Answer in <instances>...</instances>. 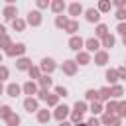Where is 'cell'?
<instances>
[{"label": "cell", "instance_id": "9c48e42d", "mask_svg": "<svg viewBox=\"0 0 126 126\" xmlns=\"http://www.w3.org/2000/svg\"><path fill=\"white\" fill-rule=\"evenodd\" d=\"M16 67H18V71H30L32 61H30V59H26V57H22V59H18V61H16Z\"/></svg>", "mask_w": 126, "mask_h": 126}, {"label": "cell", "instance_id": "f907efd6", "mask_svg": "<svg viewBox=\"0 0 126 126\" xmlns=\"http://www.w3.org/2000/svg\"><path fill=\"white\" fill-rule=\"evenodd\" d=\"M59 126H71V122H65L63 120V122H59Z\"/></svg>", "mask_w": 126, "mask_h": 126}, {"label": "cell", "instance_id": "1f68e13d", "mask_svg": "<svg viewBox=\"0 0 126 126\" xmlns=\"http://www.w3.org/2000/svg\"><path fill=\"white\" fill-rule=\"evenodd\" d=\"M57 100H59L57 94H47V98H45V102H47L49 106H57Z\"/></svg>", "mask_w": 126, "mask_h": 126}, {"label": "cell", "instance_id": "cb8c5ba5", "mask_svg": "<svg viewBox=\"0 0 126 126\" xmlns=\"http://www.w3.org/2000/svg\"><path fill=\"white\" fill-rule=\"evenodd\" d=\"M10 114H12V108H10L8 104H4V106H0V118H4V120H6V118H8Z\"/></svg>", "mask_w": 126, "mask_h": 126}, {"label": "cell", "instance_id": "4fadbf2b", "mask_svg": "<svg viewBox=\"0 0 126 126\" xmlns=\"http://www.w3.org/2000/svg\"><path fill=\"white\" fill-rule=\"evenodd\" d=\"M85 45H87V49L93 53V51H98V47H100V43H98V39H94V37H89L87 41H85Z\"/></svg>", "mask_w": 126, "mask_h": 126}, {"label": "cell", "instance_id": "603a6c76", "mask_svg": "<svg viewBox=\"0 0 126 126\" xmlns=\"http://www.w3.org/2000/svg\"><path fill=\"white\" fill-rule=\"evenodd\" d=\"M116 108H118V102H116V100H108V104H106L104 110H106V114H114Z\"/></svg>", "mask_w": 126, "mask_h": 126}, {"label": "cell", "instance_id": "e0dca14e", "mask_svg": "<svg viewBox=\"0 0 126 126\" xmlns=\"http://www.w3.org/2000/svg\"><path fill=\"white\" fill-rule=\"evenodd\" d=\"M104 77H106V81L112 83V85H116V81H118V73H116V69H108Z\"/></svg>", "mask_w": 126, "mask_h": 126}, {"label": "cell", "instance_id": "484cf974", "mask_svg": "<svg viewBox=\"0 0 126 126\" xmlns=\"http://www.w3.org/2000/svg\"><path fill=\"white\" fill-rule=\"evenodd\" d=\"M69 12H71V16H77V14H81V12H83V8H81V4H77V2H75V4H71V6H69Z\"/></svg>", "mask_w": 126, "mask_h": 126}, {"label": "cell", "instance_id": "836d02e7", "mask_svg": "<svg viewBox=\"0 0 126 126\" xmlns=\"http://www.w3.org/2000/svg\"><path fill=\"white\" fill-rule=\"evenodd\" d=\"M10 45H12V41H10V37H8V35L0 37V47H4V49H10Z\"/></svg>", "mask_w": 126, "mask_h": 126}, {"label": "cell", "instance_id": "e575fe53", "mask_svg": "<svg viewBox=\"0 0 126 126\" xmlns=\"http://www.w3.org/2000/svg\"><path fill=\"white\" fill-rule=\"evenodd\" d=\"M51 8H53V12H61V10L65 8V4H63V0H57V2L51 4Z\"/></svg>", "mask_w": 126, "mask_h": 126}, {"label": "cell", "instance_id": "8992f818", "mask_svg": "<svg viewBox=\"0 0 126 126\" xmlns=\"http://www.w3.org/2000/svg\"><path fill=\"white\" fill-rule=\"evenodd\" d=\"M63 73H65V75H75V73H77V63L71 61V59H67V61L63 63Z\"/></svg>", "mask_w": 126, "mask_h": 126}, {"label": "cell", "instance_id": "d6a6232c", "mask_svg": "<svg viewBox=\"0 0 126 126\" xmlns=\"http://www.w3.org/2000/svg\"><path fill=\"white\" fill-rule=\"evenodd\" d=\"M75 110H77V112H81V114H85V110H87V102L77 100V102H75Z\"/></svg>", "mask_w": 126, "mask_h": 126}, {"label": "cell", "instance_id": "9a60e30c", "mask_svg": "<svg viewBox=\"0 0 126 126\" xmlns=\"http://www.w3.org/2000/svg\"><path fill=\"white\" fill-rule=\"evenodd\" d=\"M37 83H39V87H41V89H45V91L53 85V81H51V77H49V75H41V77L37 79Z\"/></svg>", "mask_w": 126, "mask_h": 126}, {"label": "cell", "instance_id": "4316f807", "mask_svg": "<svg viewBox=\"0 0 126 126\" xmlns=\"http://www.w3.org/2000/svg\"><path fill=\"white\" fill-rule=\"evenodd\" d=\"M67 24H69V20L65 16H57V20H55V26L57 28H67Z\"/></svg>", "mask_w": 126, "mask_h": 126}, {"label": "cell", "instance_id": "277c9868", "mask_svg": "<svg viewBox=\"0 0 126 126\" xmlns=\"http://www.w3.org/2000/svg\"><path fill=\"white\" fill-rule=\"evenodd\" d=\"M24 108H26L28 112H37V110H39V108H37V98L28 96V98L24 100Z\"/></svg>", "mask_w": 126, "mask_h": 126}, {"label": "cell", "instance_id": "816d5d0a", "mask_svg": "<svg viewBox=\"0 0 126 126\" xmlns=\"http://www.w3.org/2000/svg\"><path fill=\"white\" fill-rule=\"evenodd\" d=\"M2 91H4V87H2V81H0V94H2Z\"/></svg>", "mask_w": 126, "mask_h": 126}, {"label": "cell", "instance_id": "ffe728a7", "mask_svg": "<svg viewBox=\"0 0 126 126\" xmlns=\"http://www.w3.org/2000/svg\"><path fill=\"white\" fill-rule=\"evenodd\" d=\"M100 100H110V89L108 87H102L100 91H98V102Z\"/></svg>", "mask_w": 126, "mask_h": 126}, {"label": "cell", "instance_id": "6da1fadb", "mask_svg": "<svg viewBox=\"0 0 126 126\" xmlns=\"http://www.w3.org/2000/svg\"><path fill=\"white\" fill-rule=\"evenodd\" d=\"M55 67H57V65H55V61H53L51 57H43V59H41V63H39V71H43L45 75L53 73V71H55Z\"/></svg>", "mask_w": 126, "mask_h": 126}, {"label": "cell", "instance_id": "f5cc1de1", "mask_svg": "<svg viewBox=\"0 0 126 126\" xmlns=\"http://www.w3.org/2000/svg\"><path fill=\"white\" fill-rule=\"evenodd\" d=\"M122 43H124V45H126V35H124V37H122Z\"/></svg>", "mask_w": 126, "mask_h": 126}, {"label": "cell", "instance_id": "83f0119b", "mask_svg": "<svg viewBox=\"0 0 126 126\" xmlns=\"http://www.w3.org/2000/svg\"><path fill=\"white\" fill-rule=\"evenodd\" d=\"M114 41H116V39H114V37H112L110 33L102 37V45H104V47H112V45H114Z\"/></svg>", "mask_w": 126, "mask_h": 126}, {"label": "cell", "instance_id": "f1b7e54d", "mask_svg": "<svg viewBox=\"0 0 126 126\" xmlns=\"http://www.w3.org/2000/svg\"><path fill=\"white\" fill-rule=\"evenodd\" d=\"M91 112H93V114H100V112H102V104H100L98 100H94V102L91 104Z\"/></svg>", "mask_w": 126, "mask_h": 126}, {"label": "cell", "instance_id": "c3c4849f", "mask_svg": "<svg viewBox=\"0 0 126 126\" xmlns=\"http://www.w3.org/2000/svg\"><path fill=\"white\" fill-rule=\"evenodd\" d=\"M124 4H126V2H124V0H116V6H118V8H122V6H124Z\"/></svg>", "mask_w": 126, "mask_h": 126}, {"label": "cell", "instance_id": "bcb514c9", "mask_svg": "<svg viewBox=\"0 0 126 126\" xmlns=\"http://www.w3.org/2000/svg\"><path fill=\"white\" fill-rule=\"evenodd\" d=\"M118 33H122V35H126V24L122 22L120 26H118Z\"/></svg>", "mask_w": 126, "mask_h": 126}, {"label": "cell", "instance_id": "d6986e66", "mask_svg": "<svg viewBox=\"0 0 126 126\" xmlns=\"http://www.w3.org/2000/svg\"><path fill=\"white\" fill-rule=\"evenodd\" d=\"M98 18H100L98 10H94V8L87 10V20H89V22H98Z\"/></svg>", "mask_w": 126, "mask_h": 126}, {"label": "cell", "instance_id": "db71d44e", "mask_svg": "<svg viewBox=\"0 0 126 126\" xmlns=\"http://www.w3.org/2000/svg\"><path fill=\"white\" fill-rule=\"evenodd\" d=\"M75 126H87V124H83V122H79V124H75Z\"/></svg>", "mask_w": 126, "mask_h": 126}, {"label": "cell", "instance_id": "b9f144b4", "mask_svg": "<svg viewBox=\"0 0 126 126\" xmlns=\"http://www.w3.org/2000/svg\"><path fill=\"white\" fill-rule=\"evenodd\" d=\"M4 79H8V67L0 65V81H4Z\"/></svg>", "mask_w": 126, "mask_h": 126}, {"label": "cell", "instance_id": "681fc988", "mask_svg": "<svg viewBox=\"0 0 126 126\" xmlns=\"http://www.w3.org/2000/svg\"><path fill=\"white\" fill-rule=\"evenodd\" d=\"M6 35V30H4V26H0V37H4Z\"/></svg>", "mask_w": 126, "mask_h": 126}, {"label": "cell", "instance_id": "7402d4cb", "mask_svg": "<svg viewBox=\"0 0 126 126\" xmlns=\"http://www.w3.org/2000/svg\"><path fill=\"white\" fill-rule=\"evenodd\" d=\"M6 124H8V126H18V124H20V116L12 112V114L6 118Z\"/></svg>", "mask_w": 126, "mask_h": 126}, {"label": "cell", "instance_id": "7bdbcfd3", "mask_svg": "<svg viewBox=\"0 0 126 126\" xmlns=\"http://www.w3.org/2000/svg\"><path fill=\"white\" fill-rule=\"evenodd\" d=\"M116 73H118V79H124L126 81V67H118Z\"/></svg>", "mask_w": 126, "mask_h": 126}, {"label": "cell", "instance_id": "d4e9b609", "mask_svg": "<svg viewBox=\"0 0 126 126\" xmlns=\"http://www.w3.org/2000/svg\"><path fill=\"white\" fill-rule=\"evenodd\" d=\"M114 120H116V116H114V114H104V116L100 118V122H102L104 126H110V124H112Z\"/></svg>", "mask_w": 126, "mask_h": 126}, {"label": "cell", "instance_id": "ee69618b", "mask_svg": "<svg viewBox=\"0 0 126 126\" xmlns=\"http://www.w3.org/2000/svg\"><path fill=\"white\" fill-rule=\"evenodd\" d=\"M116 18H118V20H126V10H122V8H120V10L116 12Z\"/></svg>", "mask_w": 126, "mask_h": 126}, {"label": "cell", "instance_id": "ab89813d", "mask_svg": "<svg viewBox=\"0 0 126 126\" xmlns=\"http://www.w3.org/2000/svg\"><path fill=\"white\" fill-rule=\"evenodd\" d=\"M108 10H110V2H106V0H104V2H100V4H98V12H108Z\"/></svg>", "mask_w": 126, "mask_h": 126}, {"label": "cell", "instance_id": "5bb4252c", "mask_svg": "<svg viewBox=\"0 0 126 126\" xmlns=\"http://www.w3.org/2000/svg\"><path fill=\"white\" fill-rule=\"evenodd\" d=\"M106 61H108V53L106 51H96L94 53V63L96 65H104Z\"/></svg>", "mask_w": 126, "mask_h": 126}, {"label": "cell", "instance_id": "3957f363", "mask_svg": "<svg viewBox=\"0 0 126 126\" xmlns=\"http://www.w3.org/2000/svg\"><path fill=\"white\" fill-rule=\"evenodd\" d=\"M24 51H26V45L24 43H16V45H10V49H6V55L16 57V55H22Z\"/></svg>", "mask_w": 126, "mask_h": 126}, {"label": "cell", "instance_id": "52a82bcc", "mask_svg": "<svg viewBox=\"0 0 126 126\" xmlns=\"http://www.w3.org/2000/svg\"><path fill=\"white\" fill-rule=\"evenodd\" d=\"M22 91L26 93V94H37V85L33 83V81H28V83H24V87H22Z\"/></svg>", "mask_w": 126, "mask_h": 126}, {"label": "cell", "instance_id": "74e56055", "mask_svg": "<svg viewBox=\"0 0 126 126\" xmlns=\"http://www.w3.org/2000/svg\"><path fill=\"white\" fill-rule=\"evenodd\" d=\"M71 120H73L75 124H79V122L83 120V114H81V112H77V110H73V112H71Z\"/></svg>", "mask_w": 126, "mask_h": 126}, {"label": "cell", "instance_id": "f6af8a7d", "mask_svg": "<svg viewBox=\"0 0 126 126\" xmlns=\"http://www.w3.org/2000/svg\"><path fill=\"white\" fill-rule=\"evenodd\" d=\"M87 126H100V120H98V118H91V120L87 122Z\"/></svg>", "mask_w": 126, "mask_h": 126}, {"label": "cell", "instance_id": "d590c367", "mask_svg": "<svg viewBox=\"0 0 126 126\" xmlns=\"http://www.w3.org/2000/svg\"><path fill=\"white\" fill-rule=\"evenodd\" d=\"M12 24H14V30H18V32H22V30L26 28V24H24V20H18V18H16V20H14Z\"/></svg>", "mask_w": 126, "mask_h": 126}, {"label": "cell", "instance_id": "2e32d148", "mask_svg": "<svg viewBox=\"0 0 126 126\" xmlns=\"http://www.w3.org/2000/svg\"><path fill=\"white\" fill-rule=\"evenodd\" d=\"M49 118H51V114H49V110H47V108L37 110V120H39L41 124H47V122H49Z\"/></svg>", "mask_w": 126, "mask_h": 126}, {"label": "cell", "instance_id": "f35d334b", "mask_svg": "<svg viewBox=\"0 0 126 126\" xmlns=\"http://www.w3.org/2000/svg\"><path fill=\"white\" fill-rule=\"evenodd\" d=\"M116 112H118V118H120V116H126V102H118Z\"/></svg>", "mask_w": 126, "mask_h": 126}, {"label": "cell", "instance_id": "5b68a950", "mask_svg": "<svg viewBox=\"0 0 126 126\" xmlns=\"http://www.w3.org/2000/svg\"><path fill=\"white\" fill-rule=\"evenodd\" d=\"M83 43H85V41H83V39H81L79 35H73V37L69 39V47H71L73 51H77V53L81 51V47H83Z\"/></svg>", "mask_w": 126, "mask_h": 126}, {"label": "cell", "instance_id": "7c38bea8", "mask_svg": "<svg viewBox=\"0 0 126 126\" xmlns=\"http://www.w3.org/2000/svg\"><path fill=\"white\" fill-rule=\"evenodd\" d=\"M28 22H30L32 26H39V24H41V14H39V12H30V14H28Z\"/></svg>", "mask_w": 126, "mask_h": 126}, {"label": "cell", "instance_id": "30bf717a", "mask_svg": "<svg viewBox=\"0 0 126 126\" xmlns=\"http://www.w3.org/2000/svg\"><path fill=\"white\" fill-rule=\"evenodd\" d=\"M20 85H16V83H10L8 87H6V93H8V96H12V98H16L18 94H20Z\"/></svg>", "mask_w": 126, "mask_h": 126}, {"label": "cell", "instance_id": "11a10c76", "mask_svg": "<svg viewBox=\"0 0 126 126\" xmlns=\"http://www.w3.org/2000/svg\"><path fill=\"white\" fill-rule=\"evenodd\" d=\"M0 63H2V55H0Z\"/></svg>", "mask_w": 126, "mask_h": 126}, {"label": "cell", "instance_id": "7a4b0ae2", "mask_svg": "<svg viewBox=\"0 0 126 126\" xmlns=\"http://www.w3.org/2000/svg\"><path fill=\"white\" fill-rule=\"evenodd\" d=\"M67 114H69V106H65V104H59V106L55 108V112H53L55 120H59V122H63V120L67 118Z\"/></svg>", "mask_w": 126, "mask_h": 126}, {"label": "cell", "instance_id": "8d00e7d4", "mask_svg": "<svg viewBox=\"0 0 126 126\" xmlns=\"http://www.w3.org/2000/svg\"><path fill=\"white\" fill-rule=\"evenodd\" d=\"M65 30H67V32H69V33H75V32H77V30H79V24H77V22H69V24H67V28H65Z\"/></svg>", "mask_w": 126, "mask_h": 126}, {"label": "cell", "instance_id": "44dd1931", "mask_svg": "<svg viewBox=\"0 0 126 126\" xmlns=\"http://www.w3.org/2000/svg\"><path fill=\"white\" fill-rule=\"evenodd\" d=\"M85 98H87V100H93V102H94V100H98V91L89 89V91L85 93Z\"/></svg>", "mask_w": 126, "mask_h": 126}, {"label": "cell", "instance_id": "ac0fdd59", "mask_svg": "<svg viewBox=\"0 0 126 126\" xmlns=\"http://www.w3.org/2000/svg\"><path fill=\"white\" fill-rule=\"evenodd\" d=\"M124 94V89L120 87V85H112V89H110V96L112 98H120Z\"/></svg>", "mask_w": 126, "mask_h": 126}, {"label": "cell", "instance_id": "7dc6e473", "mask_svg": "<svg viewBox=\"0 0 126 126\" xmlns=\"http://www.w3.org/2000/svg\"><path fill=\"white\" fill-rule=\"evenodd\" d=\"M37 6H39V8H45V6H47V2H45V0H39V2H37Z\"/></svg>", "mask_w": 126, "mask_h": 126}, {"label": "cell", "instance_id": "8fae6325", "mask_svg": "<svg viewBox=\"0 0 126 126\" xmlns=\"http://www.w3.org/2000/svg\"><path fill=\"white\" fill-rule=\"evenodd\" d=\"M16 14H18V10H16V6H6L4 8V18L6 20H16Z\"/></svg>", "mask_w": 126, "mask_h": 126}, {"label": "cell", "instance_id": "4dcf8cb0", "mask_svg": "<svg viewBox=\"0 0 126 126\" xmlns=\"http://www.w3.org/2000/svg\"><path fill=\"white\" fill-rule=\"evenodd\" d=\"M28 73H30V77H32V79H39V77H41L39 67H30V71H28Z\"/></svg>", "mask_w": 126, "mask_h": 126}, {"label": "cell", "instance_id": "60d3db41", "mask_svg": "<svg viewBox=\"0 0 126 126\" xmlns=\"http://www.w3.org/2000/svg\"><path fill=\"white\" fill-rule=\"evenodd\" d=\"M55 94L57 96H67V89L65 87H55Z\"/></svg>", "mask_w": 126, "mask_h": 126}, {"label": "cell", "instance_id": "f546056e", "mask_svg": "<svg viewBox=\"0 0 126 126\" xmlns=\"http://www.w3.org/2000/svg\"><path fill=\"white\" fill-rule=\"evenodd\" d=\"M96 35H98V37H104V35H108V28H106L104 24H100V26L96 28Z\"/></svg>", "mask_w": 126, "mask_h": 126}, {"label": "cell", "instance_id": "ba28073f", "mask_svg": "<svg viewBox=\"0 0 126 126\" xmlns=\"http://www.w3.org/2000/svg\"><path fill=\"white\" fill-rule=\"evenodd\" d=\"M89 61H91V55L87 53V51H79L77 53V65H89Z\"/></svg>", "mask_w": 126, "mask_h": 126}]
</instances>
